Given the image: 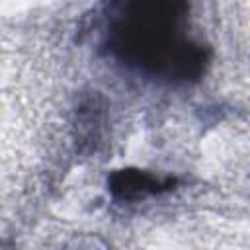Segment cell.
I'll use <instances>...</instances> for the list:
<instances>
[{
  "instance_id": "6da1fadb",
  "label": "cell",
  "mask_w": 250,
  "mask_h": 250,
  "mask_svg": "<svg viewBox=\"0 0 250 250\" xmlns=\"http://www.w3.org/2000/svg\"><path fill=\"white\" fill-rule=\"evenodd\" d=\"M184 4H127L113 20L109 51L125 64L166 80L197 76L205 64L203 47L188 35Z\"/></svg>"
},
{
  "instance_id": "7a4b0ae2",
  "label": "cell",
  "mask_w": 250,
  "mask_h": 250,
  "mask_svg": "<svg viewBox=\"0 0 250 250\" xmlns=\"http://www.w3.org/2000/svg\"><path fill=\"white\" fill-rule=\"evenodd\" d=\"M170 186V182L160 184L156 178L145 174V172H131V170H123L121 174H117L111 180V191L119 197L125 199H133V197H143L146 193H154L160 189H166Z\"/></svg>"
}]
</instances>
